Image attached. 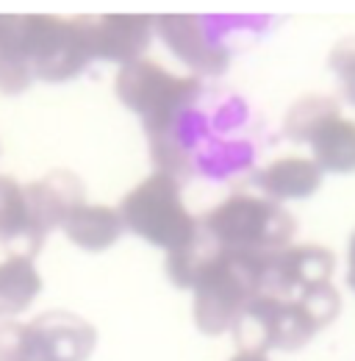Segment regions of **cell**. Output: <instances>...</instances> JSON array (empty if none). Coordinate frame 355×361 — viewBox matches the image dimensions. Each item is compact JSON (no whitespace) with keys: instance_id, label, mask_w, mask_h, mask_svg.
<instances>
[{"instance_id":"obj_3","label":"cell","mask_w":355,"mask_h":361,"mask_svg":"<svg viewBox=\"0 0 355 361\" xmlns=\"http://www.w3.org/2000/svg\"><path fill=\"white\" fill-rule=\"evenodd\" d=\"M114 92L123 106L142 117L150 147L180 139L178 120L200 97L197 75H173L156 61H133L117 73Z\"/></svg>"},{"instance_id":"obj_17","label":"cell","mask_w":355,"mask_h":361,"mask_svg":"<svg viewBox=\"0 0 355 361\" xmlns=\"http://www.w3.org/2000/svg\"><path fill=\"white\" fill-rule=\"evenodd\" d=\"M28 239V206L25 186L0 176V242Z\"/></svg>"},{"instance_id":"obj_1","label":"cell","mask_w":355,"mask_h":361,"mask_svg":"<svg viewBox=\"0 0 355 361\" xmlns=\"http://www.w3.org/2000/svg\"><path fill=\"white\" fill-rule=\"evenodd\" d=\"M339 306L342 300L330 281L313 283L289 298L259 292L247 303L233 334L239 336L242 350H297L311 342L319 328L336 319Z\"/></svg>"},{"instance_id":"obj_19","label":"cell","mask_w":355,"mask_h":361,"mask_svg":"<svg viewBox=\"0 0 355 361\" xmlns=\"http://www.w3.org/2000/svg\"><path fill=\"white\" fill-rule=\"evenodd\" d=\"M330 70L339 75L347 103L355 106V39H344L330 53Z\"/></svg>"},{"instance_id":"obj_5","label":"cell","mask_w":355,"mask_h":361,"mask_svg":"<svg viewBox=\"0 0 355 361\" xmlns=\"http://www.w3.org/2000/svg\"><path fill=\"white\" fill-rule=\"evenodd\" d=\"M120 217L128 231L167 253L189 247L200 231L180 200V183L167 173H153L133 186L120 203Z\"/></svg>"},{"instance_id":"obj_20","label":"cell","mask_w":355,"mask_h":361,"mask_svg":"<svg viewBox=\"0 0 355 361\" xmlns=\"http://www.w3.org/2000/svg\"><path fill=\"white\" fill-rule=\"evenodd\" d=\"M347 283L355 292V233L353 239H350V250H347Z\"/></svg>"},{"instance_id":"obj_16","label":"cell","mask_w":355,"mask_h":361,"mask_svg":"<svg viewBox=\"0 0 355 361\" xmlns=\"http://www.w3.org/2000/svg\"><path fill=\"white\" fill-rule=\"evenodd\" d=\"M333 117H339V100L333 97H322V94H309V97H300L289 114H286V123H283V134L289 136L292 142H311L313 134L330 123Z\"/></svg>"},{"instance_id":"obj_14","label":"cell","mask_w":355,"mask_h":361,"mask_svg":"<svg viewBox=\"0 0 355 361\" xmlns=\"http://www.w3.org/2000/svg\"><path fill=\"white\" fill-rule=\"evenodd\" d=\"M313 164L325 173H355V123L344 120L342 114L325 123L313 139Z\"/></svg>"},{"instance_id":"obj_6","label":"cell","mask_w":355,"mask_h":361,"mask_svg":"<svg viewBox=\"0 0 355 361\" xmlns=\"http://www.w3.org/2000/svg\"><path fill=\"white\" fill-rule=\"evenodd\" d=\"M23 45L31 75L39 81H70L92 61L87 17L25 14Z\"/></svg>"},{"instance_id":"obj_7","label":"cell","mask_w":355,"mask_h":361,"mask_svg":"<svg viewBox=\"0 0 355 361\" xmlns=\"http://www.w3.org/2000/svg\"><path fill=\"white\" fill-rule=\"evenodd\" d=\"M84 203V183L78 176L67 170L47 173L42 180H34L25 186V206H28V250L31 259L42 247L44 236L56 226L64 223V217Z\"/></svg>"},{"instance_id":"obj_13","label":"cell","mask_w":355,"mask_h":361,"mask_svg":"<svg viewBox=\"0 0 355 361\" xmlns=\"http://www.w3.org/2000/svg\"><path fill=\"white\" fill-rule=\"evenodd\" d=\"M322 183V170L300 156H286L272 161L266 170L259 173V186L275 200H300L309 197Z\"/></svg>"},{"instance_id":"obj_4","label":"cell","mask_w":355,"mask_h":361,"mask_svg":"<svg viewBox=\"0 0 355 361\" xmlns=\"http://www.w3.org/2000/svg\"><path fill=\"white\" fill-rule=\"evenodd\" d=\"M200 231L222 250L233 253H259L272 256L289 247L297 223L294 217L278 203L256 195H233L211 209Z\"/></svg>"},{"instance_id":"obj_18","label":"cell","mask_w":355,"mask_h":361,"mask_svg":"<svg viewBox=\"0 0 355 361\" xmlns=\"http://www.w3.org/2000/svg\"><path fill=\"white\" fill-rule=\"evenodd\" d=\"M0 361H31L28 325L14 319L0 322Z\"/></svg>"},{"instance_id":"obj_10","label":"cell","mask_w":355,"mask_h":361,"mask_svg":"<svg viewBox=\"0 0 355 361\" xmlns=\"http://www.w3.org/2000/svg\"><path fill=\"white\" fill-rule=\"evenodd\" d=\"M156 17L147 14H103L87 17L92 59H106L117 64H133L150 47Z\"/></svg>"},{"instance_id":"obj_2","label":"cell","mask_w":355,"mask_h":361,"mask_svg":"<svg viewBox=\"0 0 355 361\" xmlns=\"http://www.w3.org/2000/svg\"><path fill=\"white\" fill-rule=\"evenodd\" d=\"M264 272L266 256L222 250L208 239L192 281L197 328L208 336L233 331L247 303L264 289Z\"/></svg>"},{"instance_id":"obj_11","label":"cell","mask_w":355,"mask_h":361,"mask_svg":"<svg viewBox=\"0 0 355 361\" xmlns=\"http://www.w3.org/2000/svg\"><path fill=\"white\" fill-rule=\"evenodd\" d=\"M156 28L164 45L175 53L183 64H189L200 75H222L228 70V47L211 39L203 20L194 14H161L156 17Z\"/></svg>"},{"instance_id":"obj_15","label":"cell","mask_w":355,"mask_h":361,"mask_svg":"<svg viewBox=\"0 0 355 361\" xmlns=\"http://www.w3.org/2000/svg\"><path fill=\"white\" fill-rule=\"evenodd\" d=\"M39 289L42 278L25 253H11L0 262V317H14L28 309Z\"/></svg>"},{"instance_id":"obj_21","label":"cell","mask_w":355,"mask_h":361,"mask_svg":"<svg viewBox=\"0 0 355 361\" xmlns=\"http://www.w3.org/2000/svg\"><path fill=\"white\" fill-rule=\"evenodd\" d=\"M230 361H269V359H266V353H261V350H239Z\"/></svg>"},{"instance_id":"obj_8","label":"cell","mask_w":355,"mask_h":361,"mask_svg":"<svg viewBox=\"0 0 355 361\" xmlns=\"http://www.w3.org/2000/svg\"><path fill=\"white\" fill-rule=\"evenodd\" d=\"M97 331L73 312H44L28 325L31 361H87Z\"/></svg>"},{"instance_id":"obj_9","label":"cell","mask_w":355,"mask_h":361,"mask_svg":"<svg viewBox=\"0 0 355 361\" xmlns=\"http://www.w3.org/2000/svg\"><path fill=\"white\" fill-rule=\"evenodd\" d=\"M336 267V259L328 247L319 245H294L283 247L272 256H266V272H264V289L269 295L289 298L313 283L330 281Z\"/></svg>"},{"instance_id":"obj_12","label":"cell","mask_w":355,"mask_h":361,"mask_svg":"<svg viewBox=\"0 0 355 361\" xmlns=\"http://www.w3.org/2000/svg\"><path fill=\"white\" fill-rule=\"evenodd\" d=\"M64 233L70 236L73 245H78L81 250L89 253H100L106 247H111L120 233H123V217L117 209L111 206H89L81 203L75 206L67 217H64Z\"/></svg>"}]
</instances>
